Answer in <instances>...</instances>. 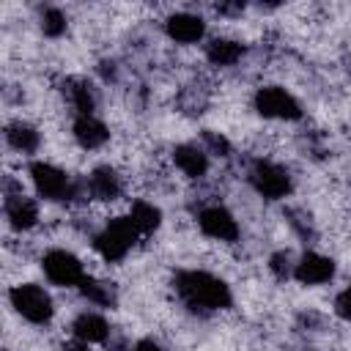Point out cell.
<instances>
[{
  "mask_svg": "<svg viewBox=\"0 0 351 351\" xmlns=\"http://www.w3.org/2000/svg\"><path fill=\"white\" fill-rule=\"evenodd\" d=\"M176 288L184 296L189 307L200 310H219L230 304V291L222 280L206 274V271H181L176 277Z\"/></svg>",
  "mask_w": 351,
  "mask_h": 351,
  "instance_id": "6da1fadb",
  "label": "cell"
},
{
  "mask_svg": "<svg viewBox=\"0 0 351 351\" xmlns=\"http://www.w3.org/2000/svg\"><path fill=\"white\" fill-rule=\"evenodd\" d=\"M137 239V228L129 217H115L107 222V228L96 236V250L104 261H121Z\"/></svg>",
  "mask_w": 351,
  "mask_h": 351,
  "instance_id": "7a4b0ae2",
  "label": "cell"
},
{
  "mask_svg": "<svg viewBox=\"0 0 351 351\" xmlns=\"http://www.w3.org/2000/svg\"><path fill=\"white\" fill-rule=\"evenodd\" d=\"M11 304L16 307V313L33 324H47L52 318V299L44 288L38 285H14L11 288Z\"/></svg>",
  "mask_w": 351,
  "mask_h": 351,
  "instance_id": "3957f363",
  "label": "cell"
},
{
  "mask_svg": "<svg viewBox=\"0 0 351 351\" xmlns=\"http://www.w3.org/2000/svg\"><path fill=\"white\" fill-rule=\"evenodd\" d=\"M44 271L55 285H82V280H85L82 263L66 250L47 252L44 255Z\"/></svg>",
  "mask_w": 351,
  "mask_h": 351,
  "instance_id": "277c9868",
  "label": "cell"
},
{
  "mask_svg": "<svg viewBox=\"0 0 351 351\" xmlns=\"http://www.w3.org/2000/svg\"><path fill=\"white\" fill-rule=\"evenodd\" d=\"M255 110L261 115H266V118H282V121L285 118L291 121V118L302 115L296 99L288 90H282V88H261L255 93Z\"/></svg>",
  "mask_w": 351,
  "mask_h": 351,
  "instance_id": "5b68a950",
  "label": "cell"
},
{
  "mask_svg": "<svg viewBox=\"0 0 351 351\" xmlns=\"http://www.w3.org/2000/svg\"><path fill=\"white\" fill-rule=\"evenodd\" d=\"M30 178H33L36 192H38L41 197H47V200H63V197H69V192H71L66 173L58 170L55 165H47V162L30 165Z\"/></svg>",
  "mask_w": 351,
  "mask_h": 351,
  "instance_id": "8992f818",
  "label": "cell"
},
{
  "mask_svg": "<svg viewBox=\"0 0 351 351\" xmlns=\"http://www.w3.org/2000/svg\"><path fill=\"white\" fill-rule=\"evenodd\" d=\"M252 184L263 197H271V200L285 197L291 192V176L271 162H258L252 167Z\"/></svg>",
  "mask_w": 351,
  "mask_h": 351,
  "instance_id": "52a82bcc",
  "label": "cell"
},
{
  "mask_svg": "<svg viewBox=\"0 0 351 351\" xmlns=\"http://www.w3.org/2000/svg\"><path fill=\"white\" fill-rule=\"evenodd\" d=\"M197 222H200L203 233L211 236V239L236 241V236H239V225H236L233 214L225 211L222 206H208V208H203L200 217H197Z\"/></svg>",
  "mask_w": 351,
  "mask_h": 351,
  "instance_id": "ba28073f",
  "label": "cell"
},
{
  "mask_svg": "<svg viewBox=\"0 0 351 351\" xmlns=\"http://www.w3.org/2000/svg\"><path fill=\"white\" fill-rule=\"evenodd\" d=\"M335 274V263L318 252H307L296 266H293V277L302 285H321L326 280H332Z\"/></svg>",
  "mask_w": 351,
  "mask_h": 351,
  "instance_id": "9c48e42d",
  "label": "cell"
},
{
  "mask_svg": "<svg viewBox=\"0 0 351 351\" xmlns=\"http://www.w3.org/2000/svg\"><path fill=\"white\" fill-rule=\"evenodd\" d=\"M5 217H8V222L14 228L27 230V228H33L38 222V206H36V200L25 197L22 192L19 195H8L5 197Z\"/></svg>",
  "mask_w": 351,
  "mask_h": 351,
  "instance_id": "30bf717a",
  "label": "cell"
},
{
  "mask_svg": "<svg viewBox=\"0 0 351 351\" xmlns=\"http://www.w3.org/2000/svg\"><path fill=\"white\" fill-rule=\"evenodd\" d=\"M203 19L192 14H173L167 19V36L181 44H195L197 38H203Z\"/></svg>",
  "mask_w": 351,
  "mask_h": 351,
  "instance_id": "8fae6325",
  "label": "cell"
},
{
  "mask_svg": "<svg viewBox=\"0 0 351 351\" xmlns=\"http://www.w3.org/2000/svg\"><path fill=\"white\" fill-rule=\"evenodd\" d=\"M74 137H77V143H80L82 148H99V145L107 143L110 132H107V126H104L101 121H96L93 115H80V118L74 121Z\"/></svg>",
  "mask_w": 351,
  "mask_h": 351,
  "instance_id": "7c38bea8",
  "label": "cell"
},
{
  "mask_svg": "<svg viewBox=\"0 0 351 351\" xmlns=\"http://www.w3.org/2000/svg\"><path fill=\"white\" fill-rule=\"evenodd\" d=\"M173 159H176L178 170H181L184 176H189V178H200V176H206V170H208L206 151H200L197 145H178V148L173 151Z\"/></svg>",
  "mask_w": 351,
  "mask_h": 351,
  "instance_id": "4fadbf2b",
  "label": "cell"
},
{
  "mask_svg": "<svg viewBox=\"0 0 351 351\" xmlns=\"http://www.w3.org/2000/svg\"><path fill=\"white\" fill-rule=\"evenodd\" d=\"M88 189H90V195L99 197V200H115V197L121 195V178L115 176V170L99 167V170L90 173Z\"/></svg>",
  "mask_w": 351,
  "mask_h": 351,
  "instance_id": "5bb4252c",
  "label": "cell"
},
{
  "mask_svg": "<svg viewBox=\"0 0 351 351\" xmlns=\"http://www.w3.org/2000/svg\"><path fill=\"white\" fill-rule=\"evenodd\" d=\"M74 335L77 340H85V343H99L110 335V326L101 315L96 313H82L77 321H74Z\"/></svg>",
  "mask_w": 351,
  "mask_h": 351,
  "instance_id": "9a60e30c",
  "label": "cell"
},
{
  "mask_svg": "<svg viewBox=\"0 0 351 351\" xmlns=\"http://www.w3.org/2000/svg\"><path fill=\"white\" fill-rule=\"evenodd\" d=\"M206 58L214 63V66H233L239 58H241V44L230 41V38H214L208 47H206Z\"/></svg>",
  "mask_w": 351,
  "mask_h": 351,
  "instance_id": "2e32d148",
  "label": "cell"
},
{
  "mask_svg": "<svg viewBox=\"0 0 351 351\" xmlns=\"http://www.w3.org/2000/svg\"><path fill=\"white\" fill-rule=\"evenodd\" d=\"M129 219H132V225L137 228V233H151V230L159 225L162 214H159V208H156L154 203L137 200V203L132 206V211H129Z\"/></svg>",
  "mask_w": 351,
  "mask_h": 351,
  "instance_id": "e0dca14e",
  "label": "cell"
},
{
  "mask_svg": "<svg viewBox=\"0 0 351 351\" xmlns=\"http://www.w3.org/2000/svg\"><path fill=\"white\" fill-rule=\"evenodd\" d=\"M5 137H8V143H11L16 151H22V154H30V151L38 148V132H36L33 126H27V123H11L8 132H5Z\"/></svg>",
  "mask_w": 351,
  "mask_h": 351,
  "instance_id": "ac0fdd59",
  "label": "cell"
},
{
  "mask_svg": "<svg viewBox=\"0 0 351 351\" xmlns=\"http://www.w3.org/2000/svg\"><path fill=\"white\" fill-rule=\"evenodd\" d=\"M66 93H69V101L74 104V110L80 115H90L93 112V93L85 82H66Z\"/></svg>",
  "mask_w": 351,
  "mask_h": 351,
  "instance_id": "d6986e66",
  "label": "cell"
},
{
  "mask_svg": "<svg viewBox=\"0 0 351 351\" xmlns=\"http://www.w3.org/2000/svg\"><path fill=\"white\" fill-rule=\"evenodd\" d=\"M82 293L90 299V302H99V304H112L115 302V291L107 285V282H99V280H82Z\"/></svg>",
  "mask_w": 351,
  "mask_h": 351,
  "instance_id": "ffe728a7",
  "label": "cell"
},
{
  "mask_svg": "<svg viewBox=\"0 0 351 351\" xmlns=\"http://www.w3.org/2000/svg\"><path fill=\"white\" fill-rule=\"evenodd\" d=\"M41 30H44L47 36H60V33L66 30V16H63L58 8H47V11L41 14Z\"/></svg>",
  "mask_w": 351,
  "mask_h": 351,
  "instance_id": "44dd1931",
  "label": "cell"
},
{
  "mask_svg": "<svg viewBox=\"0 0 351 351\" xmlns=\"http://www.w3.org/2000/svg\"><path fill=\"white\" fill-rule=\"evenodd\" d=\"M203 143H206L214 154H219V156H225V154H228V148H230V145H228V140H225L222 134H214V132H203Z\"/></svg>",
  "mask_w": 351,
  "mask_h": 351,
  "instance_id": "7402d4cb",
  "label": "cell"
},
{
  "mask_svg": "<svg viewBox=\"0 0 351 351\" xmlns=\"http://www.w3.org/2000/svg\"><path fill=\"white\" fill-rule=\"evenodd\" d=\"M335 313H337L340 318L351 321V288H346V291L337 293V299H335Z\"/></svg>",
  "mask_w": 351,
  "mask_h": 351,
  "instance_id": "603a6c76",
  "label": "cell"
},
{
  "mask_svg": "<svg viewBox=\"0 0 351 351\" xmlns=\"http://www.w3.org/2000/svg\"><path fill=\"white\" fill-rule=\"evenodd\" d=\"M269 266H271V271H274L277 277H288V274H291V261H288V255H285V252H277V255L271 258V263H269Z\"/></svg>",
  "mask_w": 351,
  "mask_h": 351,
  "instance_id": "cb8c5ba5",
  "label": "cell"
},
{
  "mask_svg": "<svg viewBox=\"0 0 351 351\" xmlns=\"http://www.w3.org/2000/svg\"><path fill=\"white\" fill-rule=\"evenodd\" d=\"M63 351H88V343L85 340H74V343H66Z\"/></svg>",
  "mask_w": 351,
  "mask_h": 351,
  "instance_id": "d4e9b609",
  "label": "cell"
},
{
  "mask_svg": "<svg viewBox=\"0 0 351 351\" xmlns=\"http://www.w3.org/2000/svg\"><path fill=\"white\" fill-rule=\"evenodd\" d=\"M137 351H162L156 343H151V340H143V343H137Z\"/></svg>",
  "mask_w": 351,
  "mask_h": 351,
  "instance_id": "484cf974",
  "label": "cell"
}]
</instances>
